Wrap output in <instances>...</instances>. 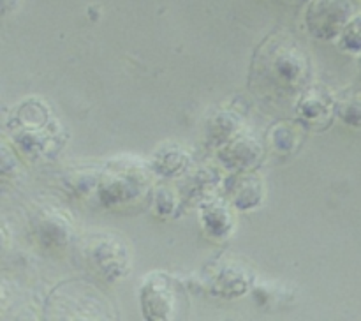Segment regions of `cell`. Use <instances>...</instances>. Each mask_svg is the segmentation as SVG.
Returning a JSON list of instances; mask_svg holds the SVG:
<instances>
[{"label":"cell","mask_w":361,"mask_h":321,"mask_svg":"<svg viewBox=\"0 0 361 321\" xmlns=\"http://www.w3.org/2000/svg\"><path fill=\"white\" fill-rule=\"evenodd\" d=\"M88 267L108 281L129 274V249L122 240L109 233H94L83 242Z\"/></svg>","instance_id":"cell-1"},{"label":"cell","mask_w":361,"mask_h":321,"mask_svg":"<svg viewBox=\"0 0 361 321\" xmlns=\"http://www.w3.org/2000/svg\"><path fill=\"white\" fill-rule=\"evenodd\" d=\"M267 71L261 69L259 74H267L268 83L271 88L279 90H295L303 85L307 80V71H309V62L300 44H270L267 52Z\"/></svg>","instance_id":"cell-2"},{"label":"cell","mask_w":361,"mask_h":321,"mask_svg":"<svg viewBox=\"0 0 361 321\" xmlns=\"http://www.w3.org/2000/svg\"><path fill=\"white\" fill-rule=\"evenodd\" d=\"M176 305V293L166 274H150L141 286V309L148 320H168Z\"/></svg>","instance_id":"cell-3"},{"label":"cell","mask_w":361,"mask_h":321,"mask_svg":"<svg viewBox=\"0 0 361 321\" xmlns=\"http://www.w3.org/2000/svg\"><path fill=\"white\" fill-rule=\"evenodd\" d=\"M147 186L143 171L140 169H126L118 166L113 171H108L102 178L101 198L102 203H129L134 198L143 196V187Z\"/></svg>","instance_id":"cell-4"},{"label":"cell","mask_w":361,"mask_h":321,"mask_svg":"<svg viewBox=\"0 0 361 321\" xmlns=\"http://www.w3.org/2000/svg\"><path fill=\"white\" fill-rule=\"evenodd\" d=\"M207 279L214 295L235 298L247 291L250 281H252V275L240 265V261L228 260L214 263L212 272H207Z\"/></svg>","instance_id":"cell-5"},{"label":"cell","mask_w":361,"mask_h":321,"mask_svg":"<svg viewBox=\"0 0 361 321\" xmlns=\"http://www.w3.org/2000/svg\"><path fill=\"white\" fill-rule=\"evenodd\" d=\"M335 108V101L331 99L330 92L324 88H309L303 94L298 102V113L302 119L310 122H323L324 119H330L331 109Z\"/></svg>","instance_id":"cell-6"},{"label":"cell","mask_w":361,"mask_h":321,"mask_svg":"<svg viewBox=\"0 0 361 321\" xmlns=\"http://www.w3.org/2000/svg\"><path fill=\"white\" fill-rule=\"evenodd\" d=\"M228 190L231 201L238 208L245 210V208H252L259 203L261 200V182L256 176L247 175H235L228 180Z\"/></svg>","instance_id":"cell-7"},{"label":"cell","mask_w":361,"mask_h":321,"mask_svg":"<svg viewBox=\"0 0 361 321\" xmlns=\"http://www.w3.org/2000/svg\"><path fill=\"white\" fill-rule=\"evenodd\" d=\"M222 157L231 168H245L252 164V159L259 157V147L250 138H236L226 145Z\"/></svg>","instance_id":"cell-8"},{"label":"cell","mask_w":361,"mask_h":321,"mask_svg":"<svg viewBox=\"0 0 361 321\" xmlns=\"http://www.w3.org/2000/svg\"><path fill=\"white\" fill-rule=\"evenodd\" d=\"M203 226L207 231L212 233V236H228L233 226V217L228 207L217 201L203 207Z\"/></svg>","instance_id":"cell-9"},{"label":"cell","mask_w":361,"mask_h":321,"mask_svg":"<svg viewBox=\"0 0 361 321\" xmlns=\"http://www.w3.org/2000/svg\"><path fill=\"white\" fill-rule=\"evenodd\" d=\"M335 111L348 126L361 127V92H342L341 97L335 101Z\"/></svg>","instance_id":"cell-10"},{"label":"cell","mask_w":361,"mask_h":321,"mask_svg":"<svg viewBox=\"0 0 361 321\" xmlns=\"http://www.w3.org/2000/svg\"><path fill=\"white\" fill-rule=\"evenodd\" d=\"M187 161H189V157L185 155V152L176 147L164 148V150H161L154 157L155 169L159 171V175L164 176L180 175V171L185 169Z\"/></svg>","instance_id":"cell-11"},{"label":"cell","mask_w":361,"mask_h":321,"mask_svg":"<svg viewBox=\"0 0 361 321\" xmlns=\"http://www.w3.org/2000/svg\"><path fill=\"white\" fill-rule=\"evenodd\" d=\"M342 44H344V48L355 49V52L361 49V16L353 20L349 27L345 28L344 35H342Z\"/></svg>","instance_id":"cell-12"}]
</instances>
